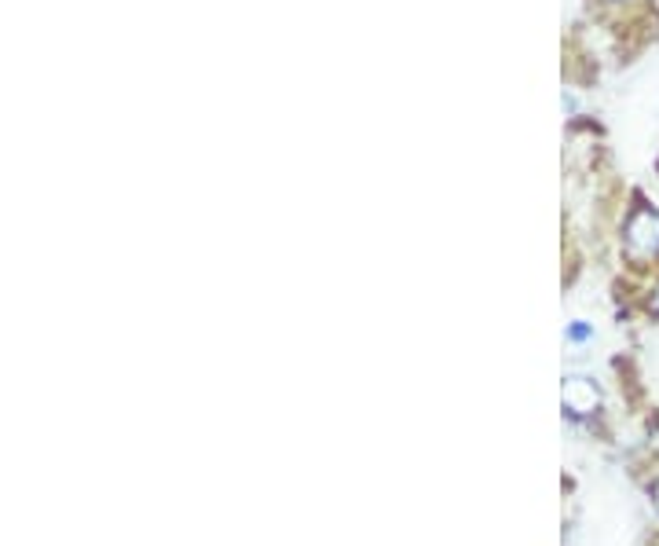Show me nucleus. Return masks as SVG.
<instances>
[{"label":"nucleus","mask_w":659,"mask_h":546,"mask_svg":"<svg viewBox=\"0 0 659 546\" xmlns=\"http://www.w3.org/2000/svg\"><path fill=\"white\" fill-rule=\"evenodd\" d=\"M627 246L637 257H652L659 250V213L652 209H637L627 221Z\"/></svg>","instance_id":"nucleus-1"},{"label":"nucleus","mask_w":659,"mask_h":546,"mask_svg":"<svg viewBox=\"0 0 659 546\" xmlns=\"http://www.w3.org/2000/svg\"><path fill=\"white\" fill-rule=\"evenodd\" d=\"M561 396H564V407H568L575 418H586V414H593V411L600 407V393H597L593 381H586V378H568L564 389H561Z\"/></svg>","instance_id":"nucleus-2"},{"label":"nucleus","mask_w":659,"mask_h":546,"mask_svg":"<svg viewBox=\"0 0 659 546\" xmlns=\"http://www.w3.org/2000/svg\"><path fill=\"white\" fill-rule=\"evenodd\" d=\"M572 338L582 341V338H590V331H586V326H572Z\"/></svg>","instance_id":"nucleus-3"},{"label":"nucleus","mask_w":659,"mask_h":546,"mask_svg":"<svg viewBox=\"0 0 659 546\" xmlns=\"http://www.w3.org/2000/svg\"><path fill=\"white\" fill-rule=\"evenodd\" d=\"M652 312H655V315H659V294H655V301H652Z\"/></svg>","instance_id":"nucleus-4"},{"label":"nucleus","mask_w":659,"mask_h":546,"mask_svg":"<svg viewBox=\"0 0 659 546\" xmlns=\"http://www.w3.org/2000/svg\"><path fill=\"white\" fill-rule=\"evenodd\" d=\"M655 506H659V484H655Z\"/></svg>","instance_id":"nucleus-5"}]
</instances>
